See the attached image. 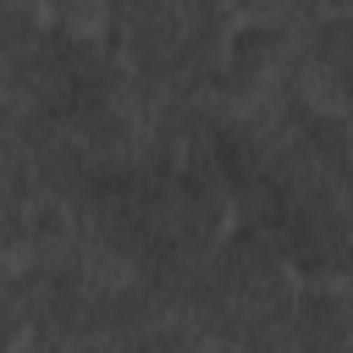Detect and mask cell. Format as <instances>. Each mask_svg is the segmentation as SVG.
Returning <instances> with one entry per match:
<instances>
[{
	"mask_svg": "<svg viewBox=\"0 0 353 353\" xmlns=\"http://www.w3.org/2000/svg\"><path fill=\"white\" fill-rule=\"evenodd\" d=\"M132 353H226V347H215L204 331H193L188 320H165V325H154Z\"/></svg>",
	"mask_w": 353,
	"mask_h": 353,
	"instance_id": "cell-1",
	"label": "cell"
}]
</instances>
